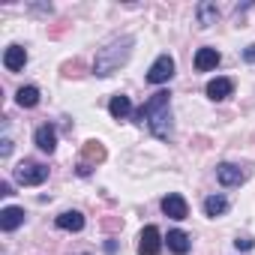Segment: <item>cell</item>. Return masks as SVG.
Segmentation results:
<instances>
[{
	"instance_id": "cell-13",
	"label": "cell",
	"mask_w": 255,
	"mask_h": 255,
	"mask_svg": "<svg viewBox=\"0 0 255 255\" xmlns=\"http://www.w3.org/2000/svg\"><path fill=\"white\" fill-rule=\"evenodd\" d=\"M129 111H132V102H129V96H123V93L111 96V102H108V114H111L114 120L129 117Z\"/></svg>"
},
{
	"instance_id": "cell-5",
	"label": "cell",
	"mask_w": 255,
	"mask_h": 255,
	"mask_svg": "<svg viewBox=\"0 0 255 255\" xmlns=\"http://www.w3.org/2000/svg\"><path fill=\"white\" fill-rule=\"evenodd\" d=\"M162 249V237L156 225H144V231L138 234V255H159Z\"/></svg>"
},
{
	"instance_id": "cell-1",
	"label": "cell",
	"mask_w": 255,
	"mask_h": 255,
	"mask_svg": "<svg viewBox=\"0 0 255 255\" xmlns=\"http://www.w3.org/2000/svg\"><path fill=\"white\" fill-rule=\"evenodd\" d=\"M168 90H156L138 111H135V117L141 120V123H147L150 126V132L156 135V138H162V141H168L171 138V111H168Z\"/></svg>"
},
{
	"instance_id": "cell-22",
	"label": "cell",
	"mask_w": 255,
	"mask_h": 255,
	"mask_svg": "<svg viewBox=\"0 0 255 255\" xmlns=\"http://www.w3.org/2000/svg\"><path fill=\"white\" fill-rule=\"evenodd\" d=\"M0 144H3V147H0V156L6 159V156L12 153V141H9V138H3V141H0Z\"/></svg>"
},
{
	"instance_id": "cell-9",
	"label": "cell",
	"mask_w": 255,
	"mask_h": 255,
	"mask_svg": "<svg viewBox=\"0 0 255 255\" xmlns=\"http://www.w3.org/2000/svg\"><path fill=\"white\" fill-rule=\"evenodd\" d=\"M18 225H24V207H3L0 210V228L3 231H15Z\"/></svg>"
},
{
	"instance_id": "cell-12",
	"label": "cell",
	"mask_w": 255,
	"mask_h": 255,
	"mask_svg": "<svg viewBox=\"0 0 255 255\" xmlns=\"http://www.w3.org/2000/svg\"><path fill=\"white\" fill-rule=\"evenodd\" d=\"M168 249L174 252V255H186L189 249H192V240H189V234L186 231H180V228H174V231H168Z\"/></svg>"
},
{
	"instance_id": "cell-6",
	"label": "cell",
	"mask_w": 255,
	"mask_h": 255,
	"mask_svg": "<svg viewBox=\"0 0 255 255\" xmlns=\"http://www.w3.org/2000/svg\"><path fill=\"white\" fill-rule=\"evenodd\" d=\"M246 177H249V171H243V168L234 165V162H222V165L216 168V180H219L222 186H240V183H246Z\"/></svg>"
},
{
	"instance_id": "cell-18",
	"label": "cell",
	"mask_w": 255,
	"mask_h": 255,
	"mask_svg": "<svg viewBox=\"0 0 255 255\" xmlns=\"http://www.w3.org/2000/svg\"><path fill=\"white\" fill-rule=\"evenodd\" d=\"M15 102H18L21 108H33V105H39V90H36V87H21V90L15 93Z\"/></svg>"
},
{
	"instance_id": "cell-2",
	"label": "cell",
	"mask_w": 255,
	"mask_h": 255,
	"mask_svg": "<svg viewBox=\"0 0 255 255\" xmlns=\"http://www.w3.org/2000/svg\"><path fill=\"white\" fill-rule=\"evenodd\" d=\"M129 54H132V36L114 39V42H108L105 48L96 51L93 72H96V75H111V72H117L126 60H129Z\"/></svg>"
},
{
	"instance_id": "cell-16",
	"label": "cell",
	"mask_w": 255,
	"mask_h": 255,
	"mask_svg": "<svg viewBox=\"0 0 255 255\" xmlns=\"http://www.w3.org/2000/svg\"><path fill=\"white\" fill-rule=\"evenodd\" d=\"M225 210H228V198H225V195H210V198H204V213H207L210 219L222 216Z\"/></svg>"
},
{
	"instance_id": "cell-4",
	"label": "cell",
	"mask_w": 255,
	"mask_h": 255,
	"mask_svg": "<svg viewBox=\"0 0 255 255\" xmlns=\"http://www.w3.org/2000/svg\"><path fill=\"white\" fill-rule=\"evenodd\" d=\"M171 75H174V57L171 54H159L153 60V66L147 69V81L150 84H165Z\"/></svg>"
},
{
	"instance_id": "cell-19",
	"label": "cell",
	"mask_w": 255,
	"mask_h": 255,
	"mask_svg": "<svg viewBox=\"0 0 255 255\" xmlns=\"http://www.w3.org/2000/svg\"><path fill=\"white\" fill-rule=\"evenodd\" d=\"M81 153H84V165H87V162H102V159H105V147H102L99 141H87Z\"/></svg>"
},
{
	"instance_id": "cell-11",
	"label": "cell",
	"mask_w": 255,
	"mask_h": 255,
	"mask_svg": "<svg viewBox=\"0 0 255 255\" xmlns=\"http://www.w3.org/2000/svg\"><path fill=\"white\" fill-rule=\"evenodd\" d=\"M219 51L216 48H198L195 51V69L198 72H210V69H216L219 66Z\"/></svg>"
},
{
	"instance_id": "cell-20",
	"label": "cell",
	"mask_w": 255,
	"mask_h": 255,
	"mask_svg": "<svg viewBox=\"0 0 255 255\" xmlns=\"http://www.w3.org/2000/svg\"><path fill=\"white\" fill-rule=\"evenodd\" d=\"M234 246H237V249H252V246H255V240H252V237H237V240H234Z\"/></svg>"
},
{
	"instance_id": "cell-10",
	"label": "cell",
	"mask_w": 255,
	"mask_h": 255,
	"mask_svg": "<svg viewBox=\"0 0 255 255\" xmlns=\"http://www.w3.org/2000/svg\"><path fill=\"white\" fill-rule=\"evenodd\" d=\"M24 63H27V51H24L21 45H9V48L3 51V66H6L9 72L24 69Z\"/></svg>"
},
{
	"instance_id": "cell-7",
	"label": "cell",
	"mask_w": 255,
	"mask_h": 255,
	"mask_svg": "<svg viewBox=\"0 0 255 255\" xmlns=\"http://www.w3.org/2000/svg\"><path fill=\"white\" fill-rule=\"evenodd\" d=\"M162 213H165V216H171V219H186V216H189V204H186V198H183V195L171 192V195H165V198H162Z\"/></svg>"
},
{
	"instance_id": "cell-21",
	"label": "cell",
	"mask_w": 255,
	"mask_h": 255,
	"mask_svg": "<svg viewBox=\"0 0 255 255\" xmlns=\"http://www.w3.org/2000/svg\"><path fill=\"white\" fill-rule=\"evenodd\" d=\"M243 60H246V63H255V45H246V48H243Z\"/></svg>"
},
{
	"instance_id": "cell-3",
	"label": "cell",
	"mask_w": 255,
	"mask_h": 255,
	"mask_svg": "<svg viewBox=\"0 0 255 255\" xmlns=\"http://www.w3.org/2000/svg\"><path fill=\"white\" fill-rule=\"evenodd\" d=\"M15 180H18L21 186H39V183L48 180V168L39 165V162H21V165L15 168Z\"/></svg>"
},
{
	"instance_id": "cell-8",
	"label": "cell",
	"mask_w": 255,
	"mask_h": 255,
	"mask_svg": "<svg viewBox=\"0 0 255 255\" xmlns=\"http://www.w3.org/2000/svg\"><path fill=\"white\" fill-rule=\"evenodd\" d=\"M33 141H36V147H39V150L54 153V147H57V129H54L51 123H42L39 129H36V135H33Z\"/></svg>"
},
{
	"instance_id": "cell-15",
	"label": "cell",
	"mask_w": 255,
	"mask_h": 255,
	"mask_svg": "<svg viewBox=\"0 0 255 255\" xmlns=\"http://www.w3.org/2000/svg\"><path fill=\"white\" fill-rule=\"evenodd\" d=\"M57 228L60 231H81L84 228V216L78 210H66V213L57 216Z\"/></svg>"
},
{
	"instance_id": "cell-23",
	"label": "cell",
	"mask_w": 255,
	"mask_h": 255,
	"mask_svg": "<svg viewBox=\"0 0 255 255\" xmlns=\"http://www.w3.org/2000/svg\"><path fill=\"white\" fill-rule=\"evenodd\" d=\"M9 192H12V186H9V183L3 180V183H0V195H9Z\"/></svg>"
},
{
	"instance_id": "cell-14",
	"label": "cell",
	"mask_w": 255,
	"mask_h": 255,
	"mask_svg": "<svg viewBox=\"0 0 255 255\" xmlns=\"http://www.w3.org/2000/svg\"><path fill=\"white\" fill-rule=\"evenodd\" d=\"M231 93H234V81L231 78H213V81H207V96L210 99H225Z\"/></svg>"
},
{
	"instance_id": "cell-17",
	"label": "cell",
	"mask_w": 255,
	"mask_h": 255,
	"mask_svg": "<svg viewBox=\"0 0 255 255\" xmlns=\"http://www.w3.org/2000/svg\"><path fill=\"white\" fill-rule=\"evenodd\" d=\"M216 18H219V9H216V3H210V0L198 3V24H201V27H210V24H216Z\"/></svg>"
}]
</instances>
